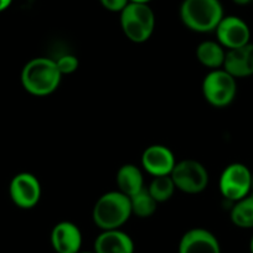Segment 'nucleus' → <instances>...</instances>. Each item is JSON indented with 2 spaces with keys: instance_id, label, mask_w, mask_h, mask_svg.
<instances>
[{
  "instance_id": "f257e3e1",
  "label": "nucleus",
  "mask_w": 253,
  "mask_h": 253,
  "mask_svg": "<svg viewBox=\"0 0 253 253\" xmlns=\"http://www.w3.org/2000/svg\"><path fill=\"white\" fill-rule=\"evenodd\" d=\"M62 80L56 61L47 57H36L29 61L21 71L24 89L36 97L48 96L58 88Z\"/></svg>"
},
{
  "instance_id": "f03ea898",
  "label": "nucleus",
  "mask_w": 253,
  "mask_h": 253,
  "mask_svg": "<svg viewBox=\"0 0 253 253\" xmlns=\"http://www.w3.org/2000/svg\"><path fill=\"white\" fill-rule=\"evenodd\" d=\"M132 215L130 199L118 190L99 196L92 210V220L102 231L118 230Z\"/></svg>"
},
{
  "instance_id": "7ed1b4c3",
  "label": "nucleus",
  "mask_w": 253,
  "mask_h": 253,
  "mask_svg": "<svg viewBox=\"0 0 253 253\" xmlns=\"http://www.w3.org/2000/svg\"><path fill=\"white\" fill-rule=\"evenodd\" d=\"M223 16L220 0H184L180 6L182 24L195 33L215 31Z\"/></svg>"
},
{
  "instance_id": "20e7f679",
  "label": "nucleus",
  "mask_w": 253,
  "mask_h": 253,
  "mask_svg": "<svg viewBox=\"0 0 253 253\" xmlns=\"http://www.w3.org/2000/svg\"><path fill=\"white\" fill-rule=\"evenodd\" d=\"M121 28L128 40L145 42L154 33V11L148 4L129 3L121 11Z\"/></svg>"
},
{
  "instance_id": "39448f33",
  "label": "nucleus",
  "mask_w": 253,
  "mask_h": 253,
  "mask_svg": "<svg viewBox=\"0 0 253 253\" xmlns=\"http://www.w3.org/2000/svg\"><path fill=\"white\" fill-rule=\"evenodd\" d=\"M237 93L235 77L223 69L211 70L203 81V94L206 101L216 108L230 106Z\"/></svg>"
},
{
  "instance_id": "423d86ee",
  "label": "nucleus",
  "mask_w": 253,
  "mask_h": 253,
  "mask_svg": "<svg viewBox=\"0 0 253 253\" xmlns=\"http://www.w3.org/2000/svg\"><path fill=\"white\" fill-rule=\"evenodd\" d=\"M170 176L177 190L190 195L203 193L209 185L208 170L200 162L194 159L176 162Z\"/></svg>"
},
{
  "instance_id": "0eeeda50",
  "label": "nucleus",
  "mask_w": 253,
  "mask_h": 253,
  "mask_svg": "<svg viewBox=\"0 0 253 253\" xmlns=\"http://www.w3.org/2000/svg\"><path fill=\"white\" fill-rule=\"evenodd\" d=\"M252 171L242 163H232L221 172L218 180L220 193L226 200L236 203L251 194Z\"/></svg>"
},
{
  "instance_id": "6e6552de",
  "label": "nucleus",
  "mask_w": 253,
  "mask_h": 253,
  "mask_svg": "<svg viewBox=\"0 0 253 253\" xmlns=\"http://www.w3.org/2000/svg\"><path fill=\"white\" fill-rule=\"evenodd\" d=\"M9 194L18 208L29 210L35 208L41 199V184L31 172H19L11 179Z\"/></svg>"
},
{
  "instance_id": "1a4fd4ad",
  "label": "nucleus",
  "mask_w": 253,
  "mask_h": 253,
  "mask_svg": "<svg viewBox=\"0 0 253 253\" xmlns=\"http://www.w3.org/2000/svg\"><path fill=\"white\" fill-rule=\"evenodd\" d=\"M217 42L226 50L241 48L250 43L251 30L247 23L235 15L223 16L215 30Z\"/></svg>"
},
{
  "instance_id": "9d476101",
  "label": "nucleus",
  "mask_w": 253,
  "mask_h": 253,
  "mask_svg": "<svg viewBox=\"0 0 253 253\" xmlns=\"http://www.w3.org/2000/svg\"><path fill=\"white\" fill-rule=\"evenodd\" d=\"M175 164H176V160H175L174 153L167 145H150L142 154L143 169L153 177L170 175Z\"/></svg>"
},
{
  "instance_id": "9b49d317",
  "label": "nucleus",
  "mask_w": 253,
  "mask_h": 253,
  "mask_svg": "<svg viewBox=\"0 0 253 253\" xmlns=\"http://www.w3.org/2000/svg\"><path fill=\"white\" fill-rule=\"evenodd\" d=\"M177 253H221V246L211 231L191 228L180 238Z\"/></svg>"
},
{
  "instance_id": "f8f14e48",
  "label": "nucleus",
  "mask_w": 253,
  "mask_h": 253,
  "mask_svg": "<svg viewBox=\"0 0 253 253\" xmlns=\"http://www.w3.org/2000/svg\"><path fill=\"white\" fill-rule=\"evenodd\" d=\"M51 246L56 253H79L82 247V233L79 226L61 221L53 226L50 235Z\"/></svg>"
},
{
  "instance_id": "ddd939ff",
  "label": "nucleus",
  "mask_w": 253,
  "mask_h": 253,
  "mask_svg": "<svg viewBox=\"0 0 253 253\" xmlns=\"http://www.w3.org/2000/svg\"><path fill=\"white\" fill-rule=\"evenodd\" d=\"M93 251L96 253H134V242L121 228L102 231L94 240Z\"/></svg>"
},
{
  "instance_id": "4468645a",
  "label": "nucleus",
  "mask_w": 253,
  "mask_h": 253,
  "mask_svg": "<svg viewBox=\"0 0 253 253\" xmlns=\"http://www.w3.org/2000/svg\"><path fill=\"white\" fill-rule=\"evenodd\" d=\"M118 191L132 198L135 194L140 193L144 187V177L143 172L137 165L134 164H124L117 171L116 176Z\"/></svg>"
},
{
  "instance_id": "2eb2a0df",
  "label": "nucleus",
  "mask_w": 253,
  "mask_h": 253,
  "mask_svg": "<svg viewBox=\"0 0 253 253\" xmlns=\"http://www.w3.org/2000/svg\"><path fill=\"white\" fill-rule=\"evenodd\" d=\"M225 56L226 48L222 47V45H220L217 41H203L196 47V58L203 66L210 70L222 69Z\"/></svg>"
},
{
  "instance_id": "dca6fc26",
  "label": "nucleus",
  "mask_w": 253,
  "mask_h": 253,
  "mask_svg": "<svg viewBox=\"0 0 253 253\" xmlns=\"http://www.w3.org/2000/svg\"><path fill=\"white\" fill-rule=\"evenodd\" d=\"M230 217L236 227L253 228V194L236 201L231 209Z\"/></svg>"
},
{
  "instance_id": "f3484780",
  "label": "nucleus",
  "mask_w": 253,
  "mask_h": 253,
  "mask_svg": "<svg viewBox=\"0 0 253 253\" xmlns=\"http://www.w3.org/2000/svg\"><path fill=\"white\" fill-rule=\"evenodd\" d=\"M222 69L235 79H243V77L250 76L243 47L235 48V50H226Z\"/></svg>"
},
{
  "instance_id": "a211bd4d",
  "label": "nucleus",
  "mask_w": 253,
  "mask_h": 253,
  "mask_svg": "<svg viewBox=\"0 0 253 253\" xmlns=\"http://www.w3.org/2000/svg\"><path fill=\"white\" fill-rule=\"evenodd\" d=\"M129 199L130 205H132V213L138 217L148 218L154 215L155 211H157L158 203L150 195L147 187Z\"/></svg>"
},
{
  "instance_id": "6ab92c4d",
  "label": "nucleus",
  "mask_w": 253,
  "mask_h": 253,
  "mask_svg": "<svg viewBox=\"0 0 253 253\" xmlns=\"http://www.w3.org/2000/svg\"><path fill=\"white\" fill-rule=\"evenodd\" d=\"M147 190L149 191L150 195L154 198V200L159 204L170 200L174 195L176 187H175L171 176L167 175V176L153 177L152 182L147 187Z\"/></svg>"
},
{
  "instance_id": "aec40b11",
  "label": "nucleus",
  "mask_w": 253,
  "mask_h": 253,
  "mask_svg": "<svg viewBox=\"0 0 253 253\" xmlns=\"http://www.w3.org/2000/svg\"><path fill=\"white\" fill-rule=\"evenodd\" d=\"M56 61V65H57V69L60 71V74L62 75H71L79 69V58L75 55L71 53H66V55H62L57 58Z\"/></svg>"
},
{
  "instance_id": "412c9836",
  "label": "nucleus",
  "mask_w": 253,
  "mask_h": 253,
  "mask_svg": "<svg viewBox=\"0 0 253 253\" xmlns=\"http://www.w3.org/2000/svg\"><path fill=\"white\" fill-rule=\"evenodd\" d=\"M104 9L112 13H121L128 4L129 0H99Z\"/></svg>"
},
{
  "instance_id": "4be33fe9",
  "label": "nucleus",
  "mask_w": 253,
  "mask_h": 253,
  "mask_svg": "<svg viewBox=\"0 0 253 253\" xmlns=\"http://www.w3.org/2000/svg\"><path fill=\"white\" fill-rule=\"evenodd\" d=\"M243 52H245L246 63H247V69L250 72V76L253 75V43L250 42L246 46H243Z\"/></svg>"
},
{
  "instance_id": "5701e85b",
  "label": "nucleus",
  "mask_w": 253,
  "mask_h": 253,
  "mask_svg": "<svg viewBox=\"0 0 253 253\" xmlns=\"http://www.w3.org/2000/svg\"><path fill=\"white\" fill-rule=\"evenodd\" d=\"M13 3V0H0V13L9 8Z\"/></svg>"
},
{
  "instance_id": "b1692460",
  "label": "nucleus",
  "mask_w": 253,
  "mask_h": 253,
  "mask_svg": "<svg viewBox=\"0 0 253 253\" xmlns=\"http://www.w3.org/2000/svg\"><path fill=\"white\" fill-rule=\"evenodd\" d=\"M232 1L235 4H237V5H247V4H250L253 0H232Z\"/></svg>"
},
{
  "instance_id": "393cba45",
  "label": "nucleus",
  "mask_w": 253,
  "mask_h": 253,
  "mask_svg": "<svg viewBox=\"0 0 253 253\" xmlns=\"http://www.w3.org/2000/svg\"><path fill=\"white\" fill-rule=\"evenodd\" d=\"M152 0H129V3H139V4H148Z\"/></svg>"
},
{
  "instance_id": "a878e982",
  "label": "nucleus",
  "mask_w": 253,
  "mask_h": 253,
  "mask_svg": "<svg viewBox=\"0 0 253 253\" xmlns=\"http://www.w3.org/2000/svg\"><path fill=\"white\" fill-rule=\"evenodd\" d=\"M250 252L253 253V236L251 237V241H250Z\"/></svg>"
},
{
  "instance_id": "bb28decb",
  "label": "nucleus",
  "mask_w": 253,
  "mask_h": 253,
  "mask_svg": "<svg viewBox=\"0 0 253 253\" xmlns=\"http://www.w3.org/2000/svg\"><path fill=\"white\" fill-rule=\"evenodd\" d=\"M251 194H253V171L252 176H251Z\"/></svg>"
},
{
  "instance_id": "cd10ccee",
  "label": "nucleus",
  "mask_w": 253,
  "mask_h": 253,
  "mask_svg": "<svg viewBox=\"0 0 253 253\" xmlns=\"http://www.w3.org/2000/svg\"><path fill=\"white\" fill-rule=\"evenodd\" d=\"M79 253H96V252H94V251H87V252H82L81 251V252H79Z\"/></svg>"
}]
</instances>
